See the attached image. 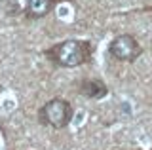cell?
I'll return each mask as SVG.
<instances>
[{
  "label": "cell",
  "instance_id": "4",
  "mask_svg": "<svg viewBox=\"0 0 152 150\" xmlns=\"http://www.w3.org/2000/svg\"><path fill=\"white\" fill-rule=\"evenodd\" d=\"M76 90L82 97L86 99H103V97L108 95V86L104 84L101 78H84L76 84Z\"/></svg>",
  "mask_w": 152,
  "mask_h": 150
},
{
  "label": "cell",
  "instance_id": "3",
  "mask_svg": "<svg viewBox=\"0 0 152 150\" xmlns=\"http://www.w3.org/2000/svg\"><path fill=\"white\" fill-rule=\"evenodd\" d=\"M108 53L112 59L120 61V63H133L141 57L142 48L139 40L129 32H122V34L114 36L108 44Z\"/></svg>",
  "mask_w": 152,
  "mask_h": 150
},
{
  "label": "cell",
  "instance_id": "1",
  "mask_svg": "<svg viewBox=\"0 0 152 150\" xmlns=\"http://www.w3.org/2000/svg\"><path fill=\"white\" fill-rule=\"evenodd\" d=\"M93 51L95 48L89 40L69 38L44 50V57L59 68H76V67H84V65L91 63Z\"/></svg>",
  "mask_w": 152,
  "mask_h": 150
},
{
  "label": "cell",
  "instance_id": "2",
  "mask_svg": "<svg viewBox=\"0 0 152 150\" xmlns=\"http://www.w3.org/2000/svg\"><path fill=\"white\" fill-rule=\"evenodd\" d=\"M72 116H74L72 103L69 99H63V97H53L38 108V122L46 127L57 131L69 127V124L72 122Z\"/></svg>",
  "mask_w": 152,
  "mask_h": 150
},
{
  "label": "cell",
  "instance_id": "5",
  "mask_svg": "<svg viewBox=\"0 0 152 150\" xmlns=\"http://www.w3.org/2000/svg\"><path fill=\"white\" fill-rule=\"evenodd\" d=\"M63 0H25V17L27 19H44L55 6Z\"/></svg>",
  "mask_w": 152,
  "mask_h": 150
}]
</instances>
